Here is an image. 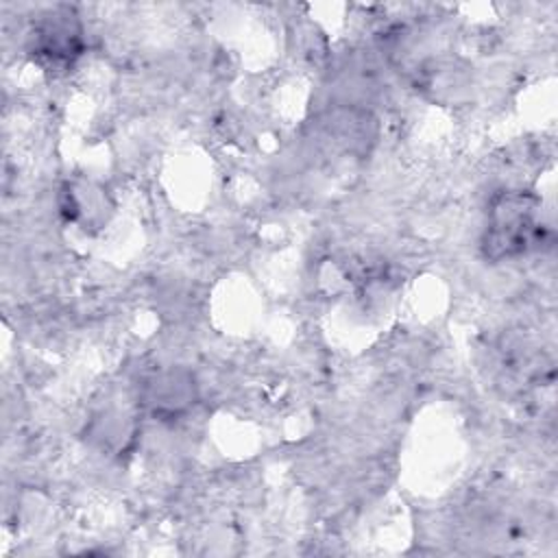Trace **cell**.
<instances>
[{
    "label": "cell",
    "mask_w": 558,
    "mask_h": 558,
    "mask_svg": "<svg viewBox=\"0 0 558 558\" xmlns=\"http://www.w3.org/2000/svg\"><path fill=\"white\" fill-rule=\"evenodd\" d=\"M538 203L534 196L523 192H512L499 196L488 216V227L484 235V251L490 259L514 257L541 240Z\"/></svg>",
    "instance_id": "cell-1"
},
{
    "label": "cell",
    "mask_w": 558,
    "mask_h": 558,
    "mask_svg": "<svg viewBox=\"0 0 558 558\" xmlns=\"http://www.w3.org/2000/svg\"><path fill=\"white\" fill-rule=\"evenodd\" d=\"M78 26L70 15H50L35 31V50L52 63L70 61L78 54Z\"/></svg>",
    "instance_id": "cell-2"
}]
</instances>
